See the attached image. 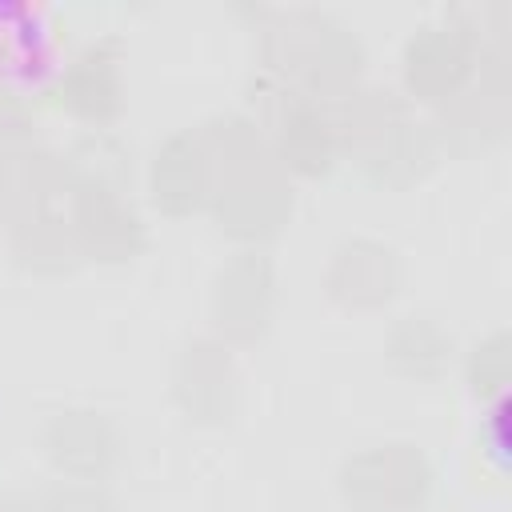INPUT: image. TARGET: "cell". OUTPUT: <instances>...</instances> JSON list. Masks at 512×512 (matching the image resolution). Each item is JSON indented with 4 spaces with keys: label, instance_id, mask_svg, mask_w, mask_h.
I'll list each match as a JSON object with an SVG mask.
<instances>
[{
    "label": "cell",
    "instance_id": "cell-6",
    "mask_svg": "<svg viewBox=\"0 0 512 512\" xmlns=\"http://www.w3.org/2000/svg\"><path fill=\"white\" fill-rule=\"evenodd\" d=\"M44 444L52 452V460L68 472H100L112 452H116V440L108 432V424L96 416V412H60L48 432H44Z\"/></svg>",
    "mask_w": 512,
    "mask_h": 512
},
{
    "label": "cell",
    "instance_id": "cell-3",
    "mask_svg": "<svg viewBox=\"0 0 512 512\" xmlns=\"http://www.w3.org/2000/svg\"><path fill=\"white\" fill-rule=\"evenodd\" d=\"M420 488H424L420 456L400 452L396 444L364 452L344 468V492L348 500H360V504H400Z\"/></svg>",
    "mask_w": 512,
    "mask_h": 512
},
{
    "label": "cell",
    "instance_id": "cell-5",
    "mask_svg": "<svg viewBox=\"0 0 512 512\" xmlns=\"http://www.w3.org/2000/svg\"><path fill=\"white\" fill-rule=\"evenodd\" d=\"M152 196L168 212H188L208 196V156L196 140L176 136L164 144V152H156Z\"/></svg>",
    "mask_w": 512,
    "mask_h": 512
},
{
    "label": "cell",
    "instance_id": "cell-8",
    "mask_svg": "<svg viewBox=\"0 0 512 512\" xmlns=\"http://www.w3.org/2000/svg\"><path fill=\"white\" fill-rule=\"evenodd\" d=\"M276 136H280L284 164H292L300 172H324L328 168V160H332V132H328V124L312 108H296L292 116H284Z\"/></svg>",
    "mask_w": 512,
    "mask_h": 512
},
{
    "label": "cell",
    "instance_id": "cell-9",
    "mask_svg": "<svg viewBox=\"0 0 512 512\" xmlns=\"http://www.w3.org/2000/svg\"><path fill=\"white\" fill-rule=\"evenodd\" d=\"M188 368L176 376L180 384H192L196 388H184V404L196 408V412H220L228 408V392H232V376H228V360L220 356H204V348H188Z\"/></svg>",
    "mask_w": 512,
    "mask_h": 512
},
{
    "label": "cell",
    "instance_id": "cell-4",
    "mask_svg": "<svg viewBox=\"0 0 512 512\" xmlns=\"http://www.w3.org/2000/svg\"><path fill=\"white\" fill-rule=\"evenodd\" d=\"M396 288V260L372 240H348L332 252L328 292L344 304H380Z\"/></svg>",
    "mask_w": 512,
    "mask_h": 512
},
{
    "label": "cell",
    "instance_id": "cell-7",
    "mask_svg": "<svg viewBox=\"0 0 512 512\" xmlns=\"http://www.w3.org/2000/svg\"><path fill=\"white\" fill-rule=\"evenodd\" d=\"M60 92H64V100L76 116L104 120L120 104V76H116L112 60H104L100 52H84L80 60H72Z\"/></svg>",
    "mask_w": 512,
    "mask_h": 512
},
{
    "label": "cell",
    "instance_id": "cell-1",
    "mask_svg": "<svg viewBox=\"0 0 512 512\" xmlns=\"http://www.w3.org/2000/svg\"><path fill=\"white\" fill-rule=\"evenodd\" d=\"M212 308H216V324L228 336H236V340L256 336L268 324V312H272V268H268V260H260L256 252H240V260H232L220 272Z\"/></svg>",
    "mask_w": 512,
    "mask_h": 512
},
{
    "label": "cell",
    "instance_id": "cell-2",
    "mask_svg": "<svg viewBox=\"0 0 512 512\" xmlns=\"http://www.w3.org/2000/svg\"><path fill=\"white\" fill-rule=\"evenodd\" d=\"M76 240L96 252V256H108V260H124L136 252L140 244V220L136 212L108 188V184H88L80 196H76Z\"/></svg>",
    "mask_w": 512,
    "mask_h": 512
}]
</instances>
